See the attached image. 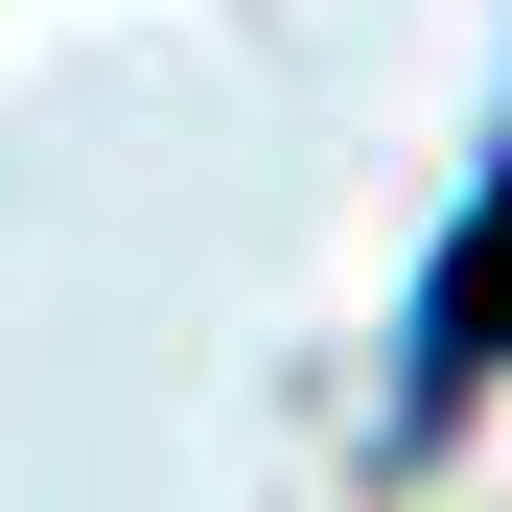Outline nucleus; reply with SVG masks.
I'll use <instances>...</instances> for the list:
<instances>
[{"instance_id":"1","label":"nucleus","mask_w":512,"mask_h":512,"mask_svg":"<svg viewBox=\"0 0 512 512\" xmlns=\"http://www.w3.org/2000/svg\"><path fill=\"white\" fill-rule=\"evenodd\" d=\"M466 350H512V163H489V210L443 256V303H419V373H466Z\"/></svg>"}]
</instances>
